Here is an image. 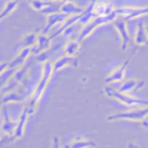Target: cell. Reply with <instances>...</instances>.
Returning <instances> with one entry per match:
<instances>
[{"label": "cell", "instance_id": "obj_8", "mask_svg": "<svg viewBox=\"0 0 148 148\" xmlns=\"http://www.w3.org/2000/svg\"><path fill=\"white\" fill-rule=\"evenodd\" d=\"M135 51H136V50H134L131 54H130V56L126 59L125 62H123V64L121 66V67L115 68V70L113 71V72L110 73V75L108 76L106 79H105V83H106V84H110V83H117V81H122V80H123V75H125V71H126V68L129 67V64H130V62H131L132 56H134Z\"/></svg>", "mask_w": 148, "mask_h": 148}, {"label": "cell", "instance_id": "obj_27", "mask_svg": "<svg viewBox=\"0 0 148 148\" xmlns=\"http://www.w3.org/2000/svg\"><path fill=\"white\" fill-rule=\"evenodd\" d=\"M53 148H60V142H59L58 136L53 138Z\"/></svg>", "mask_w": 148, "mask_h": 148}, {"label": "cell", "instance_id": "obj_4", "mask_svg": "<svg viewBox=\"0 0 148 148\" xmlns=\"http://www.w3.org/2000/svg\"><path fill=\"white\" fill-rule=\"evenodd\" d=\"M148 115V106H144L142 109H132L129 112L114 113V114L108 115V121H121V119H129V121H143Z\"/></svg>", "mask_w": 148, "mask_h": 148}, {"label": "cell", "instance_id": "obj_32", "mask_svg": "<svg viewBox=\"0 0 148 148\" xmlns=\"http://www.w3.org/2000/svg\"><path fill=\"white\" fill-rule=\"evenodd\" d=\"M67 1H72V0H63L62 3H67Z\"/></svg>", "mask_w": 148, "mask_h": 148}, {"label": "cell", "instance_id": "obj_21", "mask_svg": "<svg viewBox=\"0 0 148 148\" xmlns=\"http://www.w3.org/2000/svg\"><path fill=\"white\" fill-rule=\"evenodd\" d=\"M62 9V1H53L50 5L42 8L39 12H42L43 14H53V13H56V12H60Z\"/></svg>", "mask_w": 148, "mask_h": 148}, {"label": "cell", "instance_id": "obj_14", "mask_svg": "<svg viewBox=\"0 0 148 148\" xmlns=\"http://www.w3.org/2000/svg\"><path fill=\"white\" fill-rule=\"evenodd\" d=\"M134 42L136 47L138 46L145 45L148 42V28H145L143 21H139V24H138V29H136V33H135Z\"/></svg>", "mask_w": 148, "mask_h": 148}, {"label": "cell", "instance_id": "obj_1", "mask_svg": "<svg viewBox=\"0 0 148 148\" xmlns=\"http://www.w3.org/2000/svg\"><path fill=\"white\" fill-rule=\"evenodd\" d=\"M53 75H54V63L51 60H46L45 63H43V66H42V77H41V80H39V83L36 85L34 90L32 92L30 97L28 98V105H26V106H30V108H33V109H36L37 103L39 102L43 92L46 90L47 84Z\"/></svg>", "mask_w": 148, "mask_h": 148}, {"label": "cell", "instance_id": "obj_17", "mask_svg": "<svg viewBox=\"0 0 148 148\" xmlns=\"http://www.w3.org/2000/svg\"><path fill=\"white\" fill-rule=\"evenodd\" d=\"M80 51V41L79 39H71L64 47V54L66 55L75 56L76 54Z\"/></svg>", "mask_w": 148, "mask_h": 148}, {"label": "cell", "instance_id": "obj_13", "mask_svg": "<svg viewBox=\"0 0 148 148\" xmlns=\"http://www.w3.org/2000/svg\"><path fill=\"white\" fill-rule=\"evenodd\" d=\"M50 43H51V38L50 36L47 34H39L38 36V39H37V45L32 47V53L33 54H39L42 51H47V49L50 47Z\"/></svg>", "mask_w": 148, "mask_h": 148}, {"label": "cell", "instance_id": "obj_16", "mask_svg": "<svg viewBox=\"0 0 148 148\" xmlns=\"http://www.w3.org/2000/svg\"><path fill=\"white\" fill-rule=\"evenodd\" d=\"M26 101V96H23L20 95L18 92L13 90V92H9V93H5L3 96V98L0 100L1 103H9V102H24Z\"/></svg>", "mask_w": 148, "mask_h": 148}, {"label": "cell", "instance_id": "obj_28", "mask_svg": "<svg viewBox=\"0 0 148 148\" xmlns=\"http://www.w3.org/2000/svg\"><path fill=\"white\" fill-rule=\"evenodd\" d=\"M127 148H139V145L134 142H130V143H127Z\"/></svg>", "mask_w": 148, "mask_h": 148}, {"label": "cell", "instance_id": "obj_22", "mask_svg": "<svg viewBox=\"0 0 148 148\" xmlns=\"http://www.w3.org/2000/svg\"><path fill=\"white\" fill-rule=\"evenodd\" d=\"M29 3H30V5L33 7L36 11H41L42 8L50 5V4L53 3V0H30Z\"/></svg>", "mask_w": 148, "mask_h": 148}, {"label": "cell", "instance_id": "obj_10", "mask_svg": "<svg viewBox=\"0 0 148 148\" xmlns=\"http://www.w3.org/2000/svg\"><path fill=\"white\" fill-rule=\"evenodd\" d=\"M67 17H68V14L64 13V12H56V13L49 14V16H47V23H46L45 28L42 29V33L47 34L51 30V28H53V26L58 25V24H60V23H64Z\"/></svg>", "mask_w": 148, "mask_h": 148}, {"label": "cell", "instance_id": "obj_23", "mask_svg": "<svg viewBox=\"0 0 148 148\" xmlns=\"http://www.w3.org/2000/svg\"><path fill=\"white\" fill-rule=\"evenodd\" d=\"M143 14H148V7H143V8H134V11L129 14V16H125L126 20H131L135 17L143 16Z\"/></svg>", "mask_w": 148, "mask_h": 148}, {"label": "cell", "instance_id": "obj_25", "mask_svg": "<svg viewBox=\"0 0 148 148\" xmlns=\"http://www.w3.org/2000/svg\"><path fill=\"white\" fill-rule=\"evenodd\" d=\"M37 60L42 62V63H45L46 60H50V54H49V51H42V53L37 54Z\"/></svg>", "mask_w": 148, "mask_h": 148}, {"label": "cell", "instance_id": "obj_6", "mask_svg": "<svg viewBox=\"0 0 148 148\" xmlns=\"http://www.w3.org/2000/svg\"><path fill=\"white\" fill-rule=\"evenodd\" d=\"M34 110L36 109H33V108H30V106H26L25 109L23 110V113H21V115H20L18 121H17L16 130H14V132H13V136L16 138V139H18V138H21L24 135V131H25L28 119H29V117L34 113Z\"/></svg>", "mask_w": 148, "mask_h": 148}, {"label": "cell", "instance_id": "obj_2", "mask_svg": "<svg viewBox=\"0 0 148 148\" xmlns=\"http://www.w3.org/2000/svg\"><path fill=\"white\" fill-rule=\"evenodd\" d=\"M105 93L106 96L114 98V100H118L119 102L125 103L127 106H148V100H142V98L138 97H132V96H129L126 93L118 92L117 89L112 87H106L105 88Z\"/></svg>", "mask_w": 148, "mask_h": 148}, {"label": "cell", "instance_id": "obj_31", "mask_svg": "<svg viewBox=\"0 0 148 148\" xmlns=\"http://www.w3.org/2000/svg\"><path fill=\"white\" fill-rule=\"evenodd\" d=\"M4 18V16H3V14H1V13H0V21H1V20H3Z\"/></svg>", "mask_w": 148, "mask_h": 148}, {"label": "cell", "instance_id": "obj_29", "mask_svg": "<svg viewBox=\"0 0 148 148\" xmlns=\"http://www.w3.org/2000/svg\"><path fill=\"white\" fill-rule=\"evenodd\" d=\"M142 125H143V127H147V129H148V115L142 121Z\"/></svg>", "mask_w": 148, "mask_h": 148}, {"label": "cell", "instance_id": "obj_19", "mask_svg": "<svg viewBox=\"0 0 148 148\" xmlns=\"http://www.w3.org/2000/svg\"><path fill=\"white\" fill-rule=\"evenodd\" d=\"M89 147H96V142L77 138V139H75L71 143V148H89Z\"/></svg>", "mask_w": 148, "mask_h": 148}, {"label": "cell", "instance_id": "obj_15", "mask_svg": "<svg viewBox=\"0 0 148 148\" xmlns=\"http://www.w3.org/2000/svg\"><path fill=\"white\" fill-rule=\"evenodd\" d=\"M37 39H38L37 33H34V32L28 33V34H25V36L23 37V39L20 41V43H18V46H17V47H18V49L33 47V46L37 45Z\"/></svg>", "mask_w": 148, "mask_h": 148}, {"label": "cell", "instance_id": "obj_33", "mask_svg": "<svg viewBox=\"0 0 148 148\" xmlns=\"http://www.w3.org/2000/svg\"><path fill=\"white\" fill-rule=\"evenodd\" d=\"M1 132H3V130H1V127H0V138H1Z\"/></svg>", "mask_w": 148, "mask_h": 148}, {"label": "cell", "instance_id": "obj_5", "mask_svg": "<svg viewBox=\"0 0 148 148\" xmlns=\"http://www.w3.org/2000/svg\"><path fill=\"white\" fill-rule=\"evenodd\" d=\"M145 85L144 80H135V79H130L126 81H117V85H114V89H117L118 92L127 93V92H136V90L142 89Z\"/></svg>", "mask_w": 148, "mask_h": 148}, {"label": "cell", "instance_id": "obj_34", "mask_svg": "<svg viewBox=\"0 0 148 148\" xmlns=\"http://www.w3.org/2000/svg\"><path fill=\"white\" fill-rule=\"evenodd\" d=\"M53 1H63V0H53Z\"/></svg>", "mask_w": 148, "mask_h": 148}, {"label": "cell", "instance_id": "obj_18", "mask_svg": "<svg viewBox=\"0 0 148 148\" xmlns=\"http://www.w3.org/2000/svg\"><path fill=\"white\" fill-rule=\"evenodd\" d=\"M60 12H64V13H67V14H79V13H83L84 9L75 5L72 1H67V3H62Z\"/></svg>", "mask_w": 148, "mask_h": 148}, {"label": "cell", "instance_id": "obj_20", "mask_svg": "<svg viewBox=\"0 0 148 148\" xmlns=\"http://www.w3.org/2000/svg\"><path fill=\"white\" fill-rule=\"evenodd\" d=\"M16 70H17V68H11V67H8L3 73H1V75H0V90H1V88H3L4 85H5V84L8 83V81L11 80L12 77H13L14 72H16Z\"/></svg>", "mask_w": 148, "mask_h": 148}, {"label": "cell", "instance_id": "obj_12", "mask_svg": "<svg viewBox=\"0 0 148 148\" xmlns=\"http://www.w3.org/2000/svg\"><path fill=\"white\" fill-rule=\"evenodd\" d=\"M32 54V47H25L21 49L20 53L17 54V56H14L11 62H9V67L11 68H20L23 67V64L26 62V59L29 58V55Z\"/></svg>", "mask_w": 148, "mask_h": 148}, {"label": "cell", "instance_id": "obj_26", "mask_svg": "<svg viewBox=\"0 0 148 148\" xmlns=\"http://www.w3.org/2000/svg\"><path fill=\"white\" fill-rule=\"evenodd\" d=\"M9 67V62H3V63H0V75Z\"/></svg>", "mask_w": 148, "mask_h": 148}, {"label": "cell", "instance_id": "obj_3", "mask_svg": "<svg viewBox=\"0 0 148 148\" xmlns=\"http://www.w3.org/2000/svg\"><path fill=\"white\" fill-rule=\"evenodd\" d=\"M117 17H118V14H117V12H115V11H113L112 13H109V14H103V16H97V17H95V18H93L89 24L84 25L83 30H81V33H80V36H79L77 39L81 42L83 39L87 38V37L89 36V34L92 33V32L95 30L96 28H98V26L103 25V24L113 23V21H114Z\"/></svg>", "mask_w": 148, "mask_h": 148}, {"label": "cell", "instance_id": "obj_30", "mask_svg": "<svg viewBox=\"0 0 148 148\" xmlns=\"http://www.w3.org/2000/svg\"><path fill=\"white\" fill-rule=\"evenodd\" d=\"M1 106H3V103L0 102V112H1ZM3 125V117H1V113H0V127Z\"/></svg>", "mask_w": 148, "mask_h": 148}, {"label": "cell", "instance_id": "obj_9", "mask_svg": "<svg viewBox=\"0 0 148 148\" xmlns=\"http://www.w3.org/2000/svg\"><path fill=\"white\" fill-rule=\"evenodd\" d=\"M1 117H3V125H1V130H3V132L7 134V135H13L14 130H16L17 122H13V121L9 118L7 103H3V106H1Z\"/></svg>", "mask_w": 148, "mask_h": 148}, {"label": "cell", "instance_id": "obj_24", "mask_svg": "<svg viewBox=\"0 0 148 148\" xmlns=\"http://www.w3.org/2000/svg\"><path fill=\"white\" fill-rule=\"evenodd\" d=\"M28 68H29V66H25V67L17 68L16 72H14V75H13V79H14V80H17V81L20 83V81L24 79V76H25V73H26V71H28Z\"/></svg>", "mask_w": 148, "mask_h": 148}, {"label": "cell", "instance_id": "obj_7", "mask_svg": "<svg viewBox=\"0 0 148 148\" xmlns=\"http://www.w3.org/2000/svg\"><path fill=\"white\" fill-rule=\"evenodd\" d=\"M126 21H127V20L122 16L115 18L114 21H113V25L115 26V29L118 30V33H119V36H121V39H122V50H126V49H127V45H129L130 39H131L129 36V32H127Z\"/></svg>", "mask_w": 148, "mask_h": 148}, {"label": "cell", "instance_id": "obj_11", "mask_svg": "<svg viewBox=\"0 0 148 148\" xmlns=\"http://www.w3.org/2000/svg\"><path fill=\"white\" fill-rule=\"evenodd\" d=\"M67 66H72V67H77L79 66V59L76 56H71V55H63L62 58L56 59L54 62V73L60 71L63 67Z\"/></svg>", "mask_w": 148, "mask_h": 148}]
</instances>
